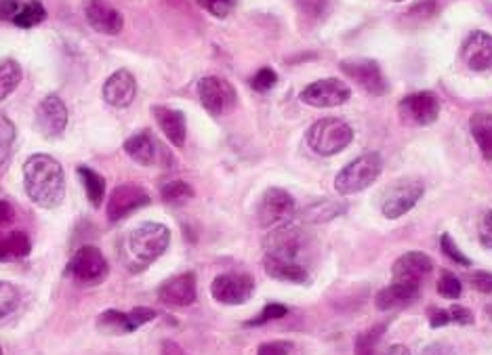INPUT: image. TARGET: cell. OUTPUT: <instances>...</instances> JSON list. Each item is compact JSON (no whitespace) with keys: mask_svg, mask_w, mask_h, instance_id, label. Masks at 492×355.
I'll return each mask as SVG.
<instances>
[{"mask_svg":"<svg viewBox=\"0 0 492 355\" xmlns=\"http://www.w3.org/2000/svg\"><path fill=\"white\" fill-rule=\"evenodd\" d=\"M421 355H455V350L446 343H431L425 347Z\"/></svg>","mask_w":492,"mask_h":355,"instance_id":"7dc6e473","label":"cell"},{"mask_svg":"<svg viewBox=\"0 0 492 355\" xmlns=\"http://www.w3.org/2000/svg\"><path fill=\"white\" fill-rule=\"evenodd\" d=\"M19 303L17 288L9 284V282H0V320L13 313Z\"/></svg>","mask_w":492,"mask_h":355,"instance_id":"d590c367","label":"cell"},{"mask_svg":"<svg viewBox=\"0 0 492 355\" xmlns=\"http://www.w3.org/2000/svg\"><path fill=\"white\" fill-rule=\"evenodd\" d=\"M469 133L474 137L476 146L480 148L482 156L492 160V114L478 111L469 118Z\"/></svg>","mask_w":492,"mask_h":355,"instance_id":"484cf974","label":"cell"},{"mask_svg":"<svg viewBox=\"0 0 492 355\" xmlns=\"http://www.w3.org/2000/svg\"><path fill=\"white\" fill-rule=\"evenodd\" d=\"M170 229L162 223H141L122 242V261L130 272H141L167 253Z\"/></svg>","mask_w":492,"mask_h":355,"instance_id":"7a4b0ae2","label":"cell"},{"mask_svg":"<svg viewBox=\"0 0 492 355\" xmlns=\"http://www.w3.org/2000/svg\"><path fill=\"white\" fill-rule=\"evenodd\" d=\"M24 187L28 198L43 208H57L65 196V175L53 156L34 154L24 164Z\"/></svg>","mask_w":492,"mask_h":355,"instance_id":"6da1fadb","label":"cell"},{"mask_svg":"<svg viewBox=\"0 0 492 355\" xmlns=\"http://www.w3.org/2000/svg\"><path fill=\"white\" fill-rule=\"evenodd\" d=\"M137 97V81L129 70H118L103 84V100L111 108H129Z\"/></svg>","mask_w":492,"mask_h":355,"instance_id":"d6986e66","label":"cell"},{"mask_svg":"<svg viewBox=\"0 0 492 355\" xmlns=\"http://www.w3.org/2000/svg\"><path fill=\"white\" fill-rule=\"evenodd\" d=\"M301 246H304V240H301L299 229L291 225L272 229V234L265 240L267 254L285 256V259H299Z\"/></svg>","mask_w":492,"mask_h":355,"instance_id":"7402d4cb","label":"cell"},{"mask_svg":"<svg viewBox=\"0 0 492 355\" xmlns=\"http://www.w3.org/2000/svg\"><path fill=\"white\" fill-rule=\"evenodd\" d=\"M461 59L471 72L492 70V34L482 30L471 32L461 47Z\"/></svg>","mask_w":492,"mask_h":355,"instance_id":"2e32d148","label":"cell"},{"mask_svg":"<svg viewBox=\"0 0 492 355\" xmlns=\"http://www.w3.org/2000/svg\"><path fill=\"white\" fill-rule=\"evenodd\" d=\"M275 82H278V74H275V72L270 68H264L253 76L251 87L255 91H259V93H267V91L275 87Z\"/></svg>","mask_w":492,"mask_h":355,"instance_id":"ab89813d","label":"cell"},{"mask_svg":"<svg viewBox=\"0 0 492 355\" xmlns=\"http://www.w3.org/2000/svg\"><path fill=\"white\" fill-rule=\"evenodd\" d=\"M449 318L450 321H457V324H474V313H471L468 307H458V305L450 307Z\"/></svg>","mask_w":492,"mask_h":355,"instance_id":"ee69618b","label":"cell"},{"mask_svg":"<svg viewBox=\"0 0 492 355\" xmlns=\"http://www.w3.org/2000/svg\"><path fill=\"white\" fill-rule=\"evenodd\" d=\"M299 6L304 11H310V13H318V11H323V5H324V0H297Z\"/></svg>","mask_w":492,"mask_h":355,"instance_id":"c3c4849f","label":"cell"},{"mask_svg":"<svg viewBox=\"0 0 492 355\" xmlns=\"http://www.w3.org/2000/svg\"><path fill=\"white\" fill-rule=\"evenodd\" d=\"M438 293L442 294L444 299H458L463 293L461 280H458L452 272H442L438 280Z\"/></svg>","mask_w":492,"mask_h":355,"instance_id":"e575fe53","label":"cell"},{"mask_svg":"<svg viewBox=\"0 0 492 355\" xmlns=\"http://www.w3.org/2000/svg\"><path fill=\"white\" fill-rule=\"evenodd\" d=\"M286 313H288V309H286L285 305L272 303V305L264 307V312H261V313L257 315V318H255V320H248V321H246V326H261V324H267V321H272V320L285 318Z\"/></svg>","mask_w":492,"mask_h":355,"instance_id":"74e56055","label":"cell"},{"mask_svg":"<svg viewBox=\"0 0 492 355\" xmlns=\"http://www.w3.org/2000/svg\"><path fill=\"white\" fill-rule=\"evenodd\" d=\"M160 355H186V351H183L177 343H173V341H164Z\"/></svg>","mask_w":492,"mask_h":355,"instance_id":"f907efd6","label":"cell"},{"mask_svg":"<svg viewBox=\"0 0 492 355\" xmlns=\"http://www.w3.org/2000/svg\"><path fill=\"white\" fill-rule=\"evenodd\" d=\"M196 275L192 272L179 273L162 282L159 288V299L169 307H188L196 301Z\"/></svg>","mask_w":492,"mask_h":355,"instance_id":"ac0fdd59","label":"cell"},{"mask_svg":"<svg viewBox=\"0 0 492 355\" xmlns=\"http://www.w3.org/2000/svg\"><path fill=\"white\" fill-rule=\"evenodd\" d=\"M198 5L207 13H211L213 17H227L234 11V6L238 5V0H198Z\"/></svg>","mask_w":492,"mask_h":355,"instance_id":"8d00e7d4","label":"cell"},{"mask_svg":"<svg viewBox=\"0 0 492 355\" xmlns=\"http://www.w3.org/2000/svg\"><path fill=\"white\" fill-rule=\"evenodd\" d=\"M434 269V261L425 253H406L393 263V278L396 282H409V284H421L425 275L431 273Z\"/></svg>","mask_w":492,"mask_h":355,"instance_id":"ffe728a7","label":"cell"},{"mask_svg":"<svg viewBox=\"0 0 492 355\" xmlns=\"http://www.w3.org/2000/svg\"><path fill=\"white\" fill-rule=\"evenodd\" d=\"M400 114H402L406 120L428 127V124H434L438 120L439 101L434 93H429V91L412 93L400 101Z\"/></svg>","mask_w":492,"mask_h":355,"instance_id":"5bb4252c","label":"cell"},{"mask_svg":"<svg viewBox=\"0 0 492 355\" xmlns=\"http://www.w3.org/2000/svg\"><path fill=\"white\" fill-rule=\"evenodd\" d=\"M198 97L202 108L213 116H223L236 108L238 93L234 84L221 76H205L198 82Z\"/></svg>","mask_w":492,"mask_h":355,"instance_id":"52a82bcc","label":"cell"},{"mask_svg":"<svg viewBox=\"0 0 492 355\" xmlns=\"http://www.w3.org/2000/svg\"><path fill=\"white\" fill-rule=\"evenodd\" d=\"M396 3H402V0H396Z\"/></svg>","mask_w":492,"mask_h":355,"instance_id":"f5cc1de1","label":"cell"},{"mask_svg":"<svg viewBox=\"0 0 492 355\" xmlns=\"http://www.w3.org/2000/svg\"><path fill=\"white\" fill-rule=\"evenodd\" d=\"M293 350L291 341H270L259 347L257 355H288Z\"/></svg>","mask_w":492,"mask_h":355,"instance_id":"60d3db41","label":"cell"},{"mask_svg":"<svg viewBox=\"0 0 492 355\" xmlns=\"http://www.w3.org/2000/svg\"><path fill=\"white\" fill-rule=\"evenodd\" d=\"M0 355H3V350H0Z\"/></svg>","mask_w":492,"mask_h":355,"instance_id":"db71d44e","label":"cell"},{"mask_svg":"<svg viewBox=\"0 0 492 355\" xmlns=\"http://www.w3.org/2000/svg\"><path fill=\"white\" fill-rule=\"evenodd\" d=\"M194 196V189L186 181H169L162 187V198L169 204H181Z\"/></svg>","mask_w":492,"mask_h":355,"instance_id":"836d02e7","label":"cell"},{"mask_svg":"<svg viewBox=\"0 0 492 355\" xmlns=\"http://www.w3.org/2000/svg\"><path fill=\"white\" fill-rule=\"evenodd\" d=\"M22 76V65L15 59H3L0 62V101H5L19 87Z\"/></svg>","mask_w":492,"mask_h":355,"instance_id":"83f0119b","label":"cell"},{"mask_svg":"<svg viewBox=\"0 0 492 355\" xmlns=\"http://www.w3.org/2000/svg\"><path fill=\"white\" fill-rule=\"evenodd\" d=\"M19 5L15 0H0V19L3 22H13V17L17 15Z\"/></svg>","mask_w":492,"mask_h":355,"instance_id":"f6af8a7d","label":"cell"},{"mask_svg":"<svg viewBox=\"0 0 492 355\" xmlns=\"http://www.w3.org/2000/svg\"><path fill=\"white\" fill-rule=\"evenodd\" d=\"M255 293V280L248 273H221L213 280L211 294L223 305H245Z\"/></svg>","mask_w":492,"mask_h":355,"instance_id":"8fae6325","label":"cell"},{"mask_svg":"<svg viewBox=\"0 0 492 355\" xmlns=\"http://www.w3.org/2000/svg\"><path fill=\"white\" fill-rule=\"evenodd\" d=\"M343 210H345L343 202L323 200V202L312 204L310 208H305V219L314 221V223H323V221H328V219H334V216H339L341 213H343Z\"/></svg>","mask_w":492,"mask_h":355,"instance_id":"4dcf8cb0","label":"cell"},{"mask_svg":"<svg viewBox=\"0 0 492 355\" xmlns=\"http://www.w3.org/2000/svg\"><path fill=\"white\" fill-rule=\"evenodd\" d=\"M124 152L130 160L141 164V167H152L162 158V146L150 130H141L124 141Z\"/></svg>","mask_w":492,"mask_h":355,"instance_id":"44dd1931","label":"cell"},{"mask_svg":"<svg viewBox=\"0 0 492 355\" xmlns=\"http://www.w3.org/2000/svg\"><path fill=\"white\" fill-rule=\"evenodd\" d=\"M36 124L44 137L62 135L68 127V108L57 95H47L36 108Z\"/></svg>","mask_w":492,"mask_h":355,"instance_id":"e0dca14e","label":"cell"},{"mask_svg":"<svg viewBox=\"0 0 492 355\" xmlns=\"http://www.w3.org/2000/svg\"><path fill=\"white\" fill-rule=\"evenodd\" d=\"M13 221V208H11V204H6L0 200V227L6 225V223H11Z\"/></svg>","mask_w":492,"mask_h":355,"instance_id":"681fc988","label":"cell"},{"mask_svg":"<svg viewBox=\"0 0 492 355\" xmlns=\"http://www.w3.org/2000/svg\"><path fill=\"white\" fill-rule=\"evenodd\" d=\"M419 297V284H409V282H393L379 291L375 297L377 309L381 312H393V309H402L406 305L415 303Z\"/></svg>","mask_w":492,"mask_h":355,"instance_id":"d4e9b609","label":"cell"},{"mask_svg":"<svg viewBox=\"0 0 492 355\" xmlns=\"http://www.w3.org/2000/svg\"><path fill=\"white\" fill-rule=\"evenodd\" d=\"M305 139L312 152L320 156H334L350 146L353 130L350 124L339 120V118H323V120L312 124Z\"/></svg>","mask_w":492,"mask_h":355,"instance_id":"277c9868","label":"cell"},{"mask_svg":"<svg viewBox=\"0 0 492 355\" xmlns=\"http://www.w3.org/2000/svg\"><path fill=\"white\" fill-rule=\"evenodd\" d=\"M450 318H449V309H431V313H429V324L431 328H439V326H444V324H449Z\"/></svg>","mask_w":492,"mask_h":355,"instance_id":"bcb514c9","label":"cell"},{"mask_svg":"<svg viewBox=\"0 0 492 355\" xmlns=\"http://www.w3.org/2000/svg\"><path fill=\"white\" fill-rule=\"evenodd\" d=\"M383 328L385 326H375L369 328V331L358 334L356 337V347H353V355H377V345L383 337Z\"/></svg>","mask_w":492,"mask_h":355,"instance_id":"d6a6232c","label":"cell"},{"mask_svg":"<svg viewBox=\"0 0 492 355\" xmlns=\"http://www.w3.org/2000/svg\"><path fill=\"white\" fill-rule=\"evenodd\" d=\"M17 129L6 116H0V167L9 162L13 154V143H15Z\"/></svg>","mask_w":492,"mask_h":355,"instance_id":"1f68e13d","label":"cell"},{"mask_svg":"<svg viewBox=\"0 0 492 355\" xmlns=\"http://www.w3.org/2000/svg\"><path fill=\"white\" fill-rule=\"evenodd\" d=\"M156 318V312L150 307H135L129 313L116 312V309H108L100 315L97 326L103 332H135L137 328L148 324Z\"/></svg>","mask_w":492,"mask_h":355,"instance_id":"4fadbf2b","label":"cell"},{"mask_svg":"<svg viewBox=\"0 0 492 355\" xmlns=\"http://www.w3.org/2000/svg\"><path fill=\"white\" fill-rule=\"evenodd\" d=\"M352 89L341 78H323L301 91V101L312 108H339L350 101Z\"/></svg>","mask_w":492,"mask_h":355,"instance_id":"30bf717a","label":"cell"},{"mask_svg":"<svg viewBox=\"0 0 492 355\" xmlns=\"http://www.w3.org/2000/svg\"><path fill=\"white\" fill-rule=\"evenodd\" d=\"M148 204H150V196L146 189H141L140 186H130V183H124V186H118L110 196L108 219L121 221L130 213H135V210L148 206Z\"/></svg>","mask_w":492,"mask_h":355,"instance_id":"7c38bea8","label":"cell"},{"mask_svg":"<svg viewBox=\"0 0 492 355\" xmlns=\"http://www.w3.org/2000/svg\"><path fill=\"white\" fill-rule=\"evenodd\" d=\"M381 170H383L381 154L366 152L339 170L337 179H334V189H337L341 196L362 192V189L371 187L375 179H379Z\"/></svg>","mask_w":492,"mask_h":355,"instance_id":"3957f363","label":"cell"},{"mask_svg":"<svg viewBox=\"0 0 492 355\" xmlns=\"http://www.w3.org/2000/svg\"><path fill=\"white\" fill-rule=\"evenodd\" d=\"M294 213H297V204L293 196L280 187H270L259 200L257 221L264 229H275L288 225Z\"/></svg>","mask_w":492,"mask_h":355,"instance_id":"8992f818","label":"cell"},{"mask_svg":"<svg viewBox=\"0 0 492 355\" xmlns=\"http://www.w3.org/2000/svg\"><path fill=\"white\" fill-rule=\"evenodd\" d=\"M30 238L24 232H0V261L30 253Z\"/></svg>","mask_w":492,"mask_h":355,"instance_id":"4316f807","label":"cell"},{"mask_svg":"<svg viewBox=\"0 0 492 355\" xmlns=\"http://www.w3.org/2000/svg\"><path fill=\"white\" fill-rule=\"evenodd\" d=\"M264 269L270 278L280 282H291V284H305V282L310 280V273H307V269L301 265L299 259H285V256L265 254Z\"/></svg>","mask_w":492,"mask_h":355,"instance_id":"603a6c76","label":"cell"},{"mask_svg":"<svg viewBox=\"0 0 492 355\" xmlns=\"http://www.w3.org/2000/svg\"><path fill=\"white\" fill-rule=\"evenodd\" d=\"M339 68L358 87H362L366 93L381 97L390 91V84H387L383 72L375 59H343Z\"/></svg>","mask_w":492,"mask_h":355,"instance_id":"9c48e42d","label":"cell"},{"mask_svg":"<svg viewBox=\"0 0 492 355\" xmlns=\"http://www.w3.org/2000/svg\"><path fill=\"white\" fill-rule=\"evenodd\" d=\"M44 19H47V11H44L43 3H38V0H32V3L19 5L17 15L13 17V24L19 25V28H34V25L43 24Z\"/></svg>","mask_w":492,"mask_h":355,"instance_id":"f546056e","label":"cell"},{"mask_svg":"<svg viewBox=\"0 0 492 355\" xmlns=\"http://www.w3.org/2000/svg\"><path fill=\"white\" fill-rule=\"evenodd\" d=\"M471 286L484 294H490L492 293V273L490 272H476L474 275H471Z\"/></svg>","mask_w":492,"mask_h":355,"instance_id":"b9f144b4","label":"cell"},{"mask_svg":"<svg viewBox=\"0 0 492 355\" xmlns=\"http://www.w3.org/2000/svg\"><path fill=\"white\" fill-rule=\"evenodd\" d=\"M425 186L421 179H400L383 194L381 210L385 219H400V216L415 208L421 200Z\"/></svg>","mask_w":492,"mask_h":355,"instance_id":"ba28073f","label":"cell"},{"mask_svg":"<svg viewBox=\"0 0 492 355\" xmlns=\"http://www.w3.org/2000/svg\"><path fill=\"white\" fill-rule=\"evenodd\" d=\"M154 118L159 122V127L167 139L173 143L175 148L186 146V135H188V124L186 116H183L181 110L164 108V105H156L154 108Z\"/></svg>","mask_w":492,"mask_h":355,"instance_id":"cb8c5ba5","label":"cell"},{"mask_svg":"<svg viewBox=\"0 0 492 355\" xmlns=\"http://www.w3.org/2000/svg\"><path fill=\"white\" fill-rule=\"evenodd\" d=\"M84 17H87L91 28L100 34L116 36L124 28L122 13L116 6H111L108 0H89L84 6Z\"/></svg>","mask_w":492,"mask_h":355,"instance_id":"9a60e30c","label":"cell"},{"mask_svg":"<svg viewBox=\"0 0 492 355\" xmlns=\"http://www.w3.org/2000/svg\"><path fill=\"white\" fill-rule=\"evenodd\" d=\"M65 273L70 275L76 284L82 286H95L101 284L108 278L110 267L103 253L97 246H81L72 254Z\"/></svg>","mask_w":492,"mask_h":355,"instance_id":"5b68a950","label":"cell"},{"mask_svg":"<svg viewBox=\"0 0 492 355\" xmlns=\"http://www.w3.org/2000/svg\"><path fill=\"white\" fill-rule=\"evenodd\" d=\"M480 242L487 248H492V210L484 213L480 219Z\"/></svg>","mask_w":492,"mask_h":355,"instance_id":"7bdbcfd3","label":"cell"},{"mask_svg":"<svg viewBox=\"0 0 492 355\" xmlns=\"http://www.w3.org/2000/svg\"><path fill=\"white\" fill-rule=\"evenodd\" d=\"M381 355H410V351H409V347H404V345H391V347H387Z\"/></svg>","mask_w":492,"mask_h":355,"instance_id":"816d5d0a","label":"cell"},{"mask_svg":"<svg viewBox=\"0 0 492 355\" xmlns=\"http://www.w3.org/2000/svg\"><path fill=\"white\" fill-rule=\"evenodd\" d=\"M439 248H442V253L449 256V259L458 263V265H463V267L471 265V261L461 251H458V246L455 245V242H452L449 234H442V238H439Z\"/></svg>","mask_w":492,"mask_h":355,"instance_id":"f35d334b","label":"cell"},{"mask_svg":"<svg viewBox=\"0 0 492 355\" xmlns=\"http://www.w3.org/2000/svg\"><path fill=\"white\" fill-rule=\"evenodd\" d=\"M78 175H81L89 202L97 208L103 202V196H106V181H103L100 173H95L89 167H78Z\"/></svg>","mask_w":492,"mask_h":355,"instance_id":"f1b7e54d","label":"cell"}]
</instances>
